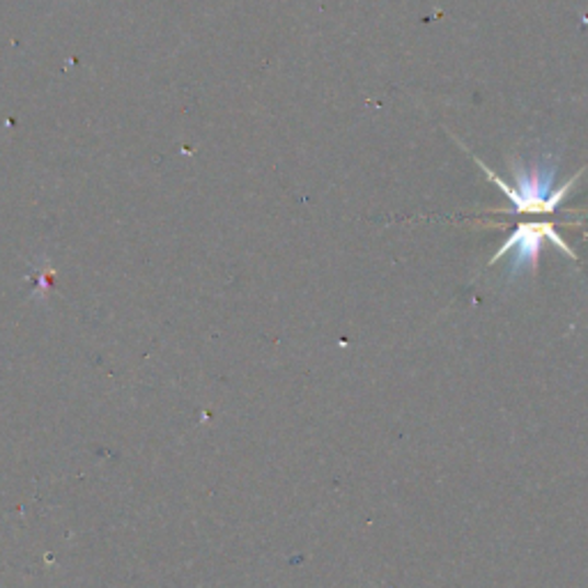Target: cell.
Returning a JSON list of instances; mask_svg holds the SVG:
<instances>
[{"instance_id":"1","label":"cell","mask_w":588,"mask_h":588,"mask_svg":"<svg viewBox=\"0 0 588 588\" xmlns=\"http://www.w3.org/2000/svg\"><path fill=\"white\" fill-rule=\"evenodd\" d=\"M479 166L508 196L515 215H552V211H556V207L566 200L568 192L573 189V184L581 175V173L573 175L566 184H561V189H556L554 161L552 157H540L529 163H517V166H512L515 186H510L501 177L494 175L483 161H479Z\"/></svg>"},{"instance_id":"2","label":"cell","mask_w":588,"mask_h":588,"mask_svg":"<svg viewBox=\"0 0 588 588\" xmlns=\"http://www.w3.org/2000/svg\"><path fill=\"white\" fill-rule=\"evenodd\" d=\"M545 240L552 242L558 251H563L568 257H573V261H577L575 251L566 242H563V238L554 230L552 223L531 221V223H520L515 228V232L504 242V246L497 251V255L492 257L489 265L501 261L504 255H512L510 278H515L517 274H522V272H535L538 255H540V251H543Z\"/></svg>"}]
</instances>
